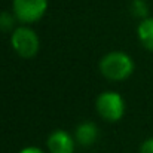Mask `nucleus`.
<instances>
[{
    "mask_svg": "<svg viewBox=\"0 0 153 153\" xmlns=\"http://www.w3.org/2000/svg\"><path fill=\"white\" fill-rule=\"evenodd\" d=\"M100 71L108 80H125L134 71V61L125 52H110L100 61Z\"/></svg>",
    "mask_w": 153,
    "mask_h": 153,
    "instance_id": "1",
    "label": "nucleus"
},
{
    "mask_svg": "<svg viewBox=\"0 0 153 153\" xmlns=\"http://www.w3.org/2000/svg\"><path fill=\"white\" fill-rule=\"evenodd\" d=\"M10 43L13 51L16 52L21 58H33L37 55L40 42L34 30L30 27H18L12 31L10 36Z\"/></svg>",
    "mask_w": 153,
    "mask_h": 153,
    "instance_id": "2",
    "label": "nucleus"
},
{
    "mask_svg": "<svg viewBox=\"0 0 153 153\" xmlns=\"http://www.w3.org/2000/svg\"><path fill=\"white\" fill-rule=\"evenodd\" d=\"M97 111L104 120L116 122L125 113V101L120 94L105 91L97 98Z\"/></svg>",
    "mask_w": 153,
    "mask_h": 153,
    "instance_id": "3",
    "label": "nucleus"
},
{
    "mask_svg": "<svg viewBox=\"0 0 153 153\" xmlns=\"http://www.w3.org/2000/svg\"><path fill=\"white\" fill-rule=\"evenodd\" d=\"M13 15L22 24H33L39 21L46 9L48 0H13Z\"/></svg>",
    "mask_w": 153,
    "mask_h": 153,
    "instance_id": "4",
    "label": "nucleus"
},
{
    "mask_svg": "<svg viewBox=\"0 0 153 153\" xmlns=\"http://www.w3.org/2000/svg\"><path fill=\"white\" fill-rule=\"evenodd\" d=\"M48 149L51 153H73L74 140L65 131H55L48 138Z\"/></svg>",
    "mask_w": 153,
    "mask_h": 153,
    "instance_id": "5",
    "label": "nucleus"
},
{
    "mask_svg": "<svg viewBox=\"0 0 153 153\" xmlns=\"http://www.w3.org/2000/svg\"><path fill=\"white\" fill-rule=\"evenodd\" d=\"M98 137V128L94 122H83L76 129V140L82 146H91Z\"/></svg>",
    "mask_w": 153,
    "mask_h": 153,
    "instance_id": "6",
    "label": "nucleus"
},
{
    "mask_svg": "<svg viewBox=\"0 0 153 153\" xmlns=\"http://www.w3.org/2000/svg\"><path fill=\"white\" fill-rule=\"evenodd\" d=\"M138 39L141 42V45L153 51V18H144L141 19V22L138 24Z\"/></svg>",
    "mask_w": 153,
    "mask_h": 153,
    "instance_id": "7",
    "label": "nucleus"
},
{
    "mask_svg": "<svg viewBox=\"0 0 153 153\" xmlns=\"http://www.w3.org/2000/svg\"><path fill=\"white\" fill-rule=\"evenodd\" d=\"M15 19H16L15 15H12L9 12H0V31H3V33L13 31Z\"/></svg>",
    "mask_w": 153,
    "mask_h": 153,
    "instance_id": "8",
    "label": "nucleus"
},
{
    "mask_svg": "<svg viewBox=\"0 0 153 153\" xmlns=\"http://www.w3.org/2000/svg\"><path fill=\"white\" fill-rule=\"evenodd\" d=\"M131 10L135 16L138 18H147V12H149V7H147V3L144 0H134L132 4H131Z\"/></svg>",
    "mask_w": 153,
    "mask_h": 153,
    "instance_id": "9",
    "label": "nucleus"
},
{
    "mask_svg": "<svg viewBox=\"0 0 153 153\" xmlns=\"http://www.w3.org/2000/svg\"><path fill=\"white\" fill-rule=\"evenodd\" d=\"M140 153H153V137L152 138H147V140L141 144Z\"/></svg>",
    "mask_w": 153,
    "mask_h": 153,
    "instance_id": "10",
    "label": "nucleus"
},
{
    "mask_svg": "<svg viewBox=\"0 0 153 153\" xmlns=\"http://www.w3.org/2000/svg\"><path fill=\"white\" fill-rule=\"evenodd\" d=\"M19 153H45L42 149H39V147H33V146H30V147H25V149H22Z\"/></svg>",
    "mask_w": 153,
    "mask_h": 153,
    "instance_id": "11",
    "label": "nucleus"
}]
</instances>
